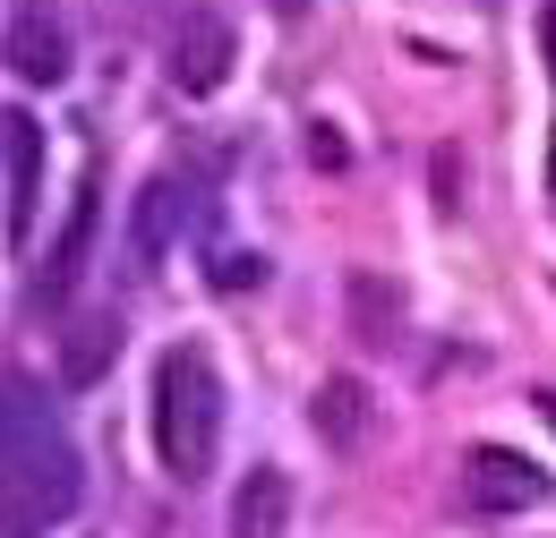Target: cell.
I'll return each instance as SVG.
<instances>
[{
	"label": "cell",
	"instance_id": "cell-13",
	"mask_svg": "<svg viewBox=\"0 0 556 538\" xmlns=\"http://www.w3.org/2000/svg\"><path fill=\"white\" fill-rule=\"evenodd\" d=\"M351 317H359V334H368V342H394V317H403V299H394L377 273H359V282H351Z\"/></svg>",
	"mask_w": 556,
	"mask_h": 538
},
{
	"label": "cell",
	"instance_id": "cell-7",
	"mask_svg": "<svg viewBox=\"0 0 556 538\" xmlns=\"http://www.w3.org/2000/svg\"><path fill=\"white\" fill-rule=\"evenodd\" d=\"M9 68H17L26 86H61V77H70V26H61L52 9H17V17H9Z\"/></svg>",
	"mask_w": 556,
	"mask_h": 538
},
{
	"label": "cell",
	"instance_id": "cell-2",
	"mask_svg": "<svg viewBox=\"0 0 556 538\" xmlns=\"http://www.w3.org/2000/svg\"><path fill=\"white\" fill-rule=\"evenodd\" d=\"M454 496H463V513L505 522V513H540V504L556 496V478L540 471V462H522L514 445H471L463 471H454Z\"/></svg>",
	"mask_w": 556,
	"mask_h": 538
},
{
	"label": "cell",
	"instance_id": "cell-4",
	"mask_svg": "<svg viewBox=\"0 0 556 538\" xmlns=\"http://www.w3.org/2000/svg\"><path fill=\"white\" fill-rule=\"evenodd\" d=\"M0 163H9V231H35V197H43V120L35 112H0Z\"/></svg>",
	"mask_w": 556,
	"mask_h": 538
},
{
	"label": "cell",
	"instance_id": "cell-3",
	"mask_svg": "<svg viewBox=\"0 0 556 538\" xmlns=\"http://www.w3.org/2000/svg\"><path fill=\"white\" fill-rule=\"evenodd\" d=\"M231 61H240V35H231V17H214V9H198V17L172 35V86H180V94H214V86L231 77Z\"/></svg>",
	"mask_w": 556,
	"mask_h": 538
},
{
	"label": "cell",
	"instance_id": "cell-1",
	"mask_svg": "<svg viewBox=\"0 0 556 538\" xmlns=\"http://www.w3.org/2000/svg\"><path fill=\"white\" fill-rule=\"evenodd\" d=\"M214 453H223V376L198 342H180L154 368V462L180 487H198L214 471Z\"/></svg>",
	"mask_w": 556,
	"mask_h": 538
},
{
	"label": "cell",
	"instance_id": "cell-10",
	"mask_svg": "<svg viewBox=\"0 0 556 538\" xmlns=\"http://www.w3.org/2000/svg\"><path fill=\"white\" fill-rule=\"evenodd\" d=\"M282 530H291V471L257 462L231 496V538H282Z\"/></svg>",
	"mask_w": 556,
	"mask_h": 538
},
{
	"label": "cell",
	"instance_id": "cell-16",
	"mask_svg": "<svg viewBox=\"0 0 556 538\" xmlns=\"http://www.w3.org/2000/svg\"><path fill=\"white\" fill-rule=\"evenodd\" d=\"M214 282H223V291H240V282H266V266H257V257H223Z\"/></svg>",
	"mask_w": 556,
	"mask_h": 538
},
{
	"label": "cell",
	"instance_id": "cell-6",
	"mask_svg": "<svg viewBox=\"0 0 556 538\" xmlns=\"http://www.w3.org/2000/svg\"><path fill=\"white\" fill-rule=\"evenodd\" d=\"M368 419H377V394H368L359 376H326V385L308 394V427H317L326 453H359V445H368Z\"/></svg>",
	"mask_w": 556,
	"mask_h": 538
},
{
	"label": "cell",
	"instance_id": "cell-8",
	"mask_svg": "<svg viewBox=\"0 0 556 538\" xmlns=\"http://www.w3.org/2000/svg\"><path fill=\"white\" fill-rule=\"evenodd\" d=\"M180 231H189V189H180V180H146L138 214H129V248H138V266H163Z\"/></svg>",
	"mask_w": 556,
	"mask_h": 538
},
{
	"label": "cell",
	"instance_id": "cell-9",
	"mask_svg": "<svg viewBox=\"0 0 556 538\" xmlns=\"http://www.w3.org/2000/svg\"><path fill=\"white\" fill-rule=\"evenodd\" d=\"M112 359H121V317H70V325H61V385H70V394L103 385Z\"/></svg>",
	"mask_w": 556,
	"mask_h": 538
},
{
	"label": "cell",
	"instance_id": "cell-14",
	"mask_svg": "<svg viewBox=\"0 0 556 538\" xmlns=\"http://www.w3.org/2000/svg\"><path fill=\"white\" fill-rule=\"evenodd\" d=\"M0 538H43V513H35V496L17 487V478L0 471Z\"/></svg>",
	"mask_w": 556,
	"mask_h": 538
},
{
	"label": "cell",
	"instance_id": "cell-11",
	"mask_svg": "<svg viewBox=\"0 0 556 538\" xmlns=\"http://www.w3.org/2000/svg\"><path fill=\"white\" fill-rule=\"evenodd\" d=\"M43 436H61V427H52V402H43V385L0 376V462H17V453L43 445Z\"/></svg>",
	"mask_w": 556,
	"mask_h": 538
},
{
	"label": "cell",
	"instance_id": "cell-17",
	"mask_svg": "<svg viewBox=\"0 0 556 538\" xmlns=\"http://www.w3.org/2000/svg\"><path fill=\"white\" fill-rule=\"evenodd\" d=\"M540 419H548V427H556V394H540Z\"/></svg>",
	"mask_w": 556,
	"mask_h": 538
},
{
	"label": "cell",
	"instance_id": "cell-15",
	"mask_svg": "<svg viewBox=\"0 0 556 538\" xmlns=\"http://www.w3.org/2000/svg\"><path fill=\"white\" fill-rule=\"evenodd\" d=\"M308 154H317L326 171H343V163H351V145H343V137H334V129H308Z\"/></svg>",
	"mask_w": 556,
	"mask_h": 538
},
{
	"label": "cell",
	"instance_id": "cell-5",
	"mask_svg": "<svg viewBox=\"0 0 556 538\" xmlns=\"http://www.w3.org/2000/svg\"><path fill=\"white\" fill-rule=\"evenodd\" d=\"M0 471L17 478L26 496H35V513H43V522H61V513L77 504V487H86V471H77V453L61 445V436L26 445V453H17V462H0Z\"/></svg>",
	"mask_w": 556,
	"mask_h": 538
},
{
	"label": "cell",
	"instance_id": "cell-12",
	"mask_svg": "<svg viewBox=\"0 0 556 538\" xmlns=\"http://www.w3.org/2000/svg\"><path fill=\"white\" fill-rule=\"evenodd\" d=\"M86 248H94V189H77V205H70V231H61L52 266L35 273V299H70V291H77V273H86Z\"/></svg>",
	"mask_w": 556,
	"mask_h": 538
}]
</instances>
